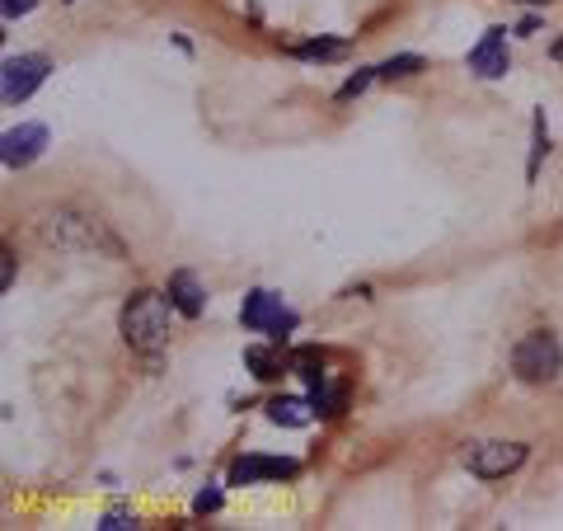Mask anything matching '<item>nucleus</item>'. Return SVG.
I'll return each mask as SVG.
<instances>
[{"label": "nucleus", "mask_w": 563, "mask_h": 531, "mask_svg": "<svg viewBox=\"0 0 563 531\" xmlns=\"http://www.w3.org/2000/svg\"><path fill=\"white\" fill-rule=\"evenodd\" d=\"M169 306L160 292H137L122 306V339L137 353H160L169 344Z\"/></svg>", "instance_id": "obj_1"}, {"label": "nucleus", "mask_w": 563, "mask_h": 531, "mask_svg": "<svg viewBox=\"0 0 563 531\" xmlns=\"http://www.w3.org/2000/svg\"><path fill=\"white\" fill-rule=\"evenodd\" d=\"M512 367H517V376H521V381H531V386L554 381V376H559V367H563L559 339H554L549 329H531V334L512 348Z\"/></svg>", "instance_id": "obj_2"}, {"label": "nucleus", "mask_w": 563, "mask_h": 531, "mask_svg": "<svg viewBox=\"0 0 563 531\" xmlns=\"http://www.w3.org/2000/svg\"><path fill=\"white\" fill-rule=\"evenodd\" d=\"M240 320H244V329H254V334H273L277 344H282L291 329L301 325V315L287 311V306H282V297H277V292H263V287L244 297Z\"/></svg>", "instance_id": "obj_3"}, {"label": "nucleus", "mask_w": 563, "mask_h": 531, "mask_svg": "<svg viewBox=\"0 0 563 531\" xmlns=\"http://www.w3.org/2000/svg\"><path fill=\"white\" fill-rule=\"evenodd\" d=\"M47 71H52V62H47L43 52L5 57V66H0V99H5V104H24V99L47 80Z\"/></svg>", "instance_id": "obj_4"}, {"label": "nucleus", "mask_w": 563, "mask_h": 531, "mask_svg": "<svg viewBox=\"0 0 563 531\" xmlns=\"http://www.w3.org/2000/svg\"><path fill=\"white\" fill-rule=\"evenodd\" d=\"M526 461V447L521 442H479L465 452V466L479 475V480H498V475H512V470Z\"/></svg>", "instance_id": "obj_5"}, {"label": "nucleus", "mask_w": 563, "mask_h": 531, "mask_svg": "<svg viewBox=\"0 0 563 531\" xmlns=\"http://www.w3.org/2000/svg\"><path fill=\"white\" fill-rule=\"evenodd\" d=\"M301 466L291 456H263V452H249L230 466V485H259V480H296Z\"/></svg>", "instance_id": "obj_6"}, {"label": "nucleus", "mask_w": 563, "mask_h": 531, "mask_svg": "<svg viewBox=\"0 0 563 531\" xmlns=\"http://www.w3.org/2000/svg\"><path fill=\"white\" fill-rule=\"evenodd\" d=\"M47 151V127L43 123H24V127H10L5 137H0V160L10 165V170H24L33 160Z\"/></svg>", "instance_id": "obj_7"}, {"label": "nucleus", "mask_w": 563, "mask_h": 531, "mask_svg": "<svg viewBox=\"0 0 563 531\" xmlns=\"http://www.w3.org/2000/svg\"><path fill=\"white\" fill-rule=\"evenodd\" d=\"M470 71L484 80H498L512 71V57H507V29H488L479 43L470 47Z\"/></svg>", "instance_id": "obj_8"}, {"label": "nucleus", "mask_w": 563, "mask_h": 531, "mask_svg": "<svg viewBox=\"0 0 563 531\" xmlns=\"http://www.w3.org/2000/svg\"><path fill=\"white\" fill-rule=\"evenodd\" d=\"M169 301H174V311L188 315V320H198L207 311V292H202V282L193 273H174L169 278Z\"/></svg>", "instance_id": "obj_9"}, {"label": "nucleus", "mask_w": 563, "mask_h": 531, "mask_svg": "<svg viewBox=\"0 0 563 531\" xmlns=\"http://www.w3.org/2000/svg\"><path fill=\"white\" fill-rule=\"evenodd\" d=\"M315 414H320L315 400H301V395H277L273 405H268V419L282 423V428H305Z\"/></svg>", "instance_id": "obj_10"}, {"label": "nucleus", "mask_w": 563, "mask_h": 531, "mask_svg": "<svg viewBox=\"0 0 563 531\" xmlns=\"http://www.w3.org/2000/svg\"><path fill=\"white\" fill-rule=\"evenodd\" d=\"M291 52H296L301 62H334V57H343L348 47L338 43V38H315V43H296Z\"/></svg>", "instance_id": "obj_11"}, {"label": "nucleus", "mask_w": 563, "mask_h": 531, "mask_svg": "<svg viewBox=\"0 0 563 531\" xmlns=\"http://www.w3.org/2000/svg\"><path fill=\"white\" fill-rule=\"evenodd\" d=\"M244 367L259 376V381H273V376H282V358H277L273 348H249V353H244Z\"/></svg>", "instance_id": "obj_12"}, {"label": "nucleus", "mask_w": 563, "mask_h": 531, "mask_svg": "<svg viewBox=\"0 0 563 531\" xmlns=\"http://www.w3.org/2000/svg\"><path fill=\"white\" fill-rule=\"evenodd\" d=\"M310 400H315V409H320V414H343V400H348V391H343V386H334V381H315Z\"/></svg>", "instance_id": "obj_13"}, {"label": "nucleus", "mask_w": 563, "mask_h": 531, "mask_svg": "<svg viewBox=\"0 0 563 531\" xmlns=\"http://www.w3.org/2000/svg\"><path fill=\"white\" fill-rule=\"evenodd\" d=\"M287 367H291L296 376H305L310 386H315V381H324V358L315 353V348H301V353H291Z\"/></svg>", "instance_id": "obj_14"}, {"label": "nucleus", "mask_w": 563, "mask_h": 531, "mask_svg": "<svg viewBox=\"0 0 563 531\" xmlns=\"http://www.w3.org/2000/svg\"><path fill=\"white\" fill-rule=\"evenodd\" d=\"M381 71V80H404V76H418L423 71V57L418 52H404V57H390L385 66H376Z\"/></svg>", "instance_id": "obj_15"}, {"label": "nucleus", "mask_w": 563, "mask_h": 531, "mask_svg": "<svg viewBox=\"0 0 563 531\" xmlns=\"http://www.w3.org/2000/svg\"><path fill=\"white\" fill-rule=\"evenodd\" d=\"M381 76V71H376V66H371V71H362V76H352L348 85H343V90H338V99H357V94L366 90V85H371V80Z\"/></svg>", "instance_id": "obj_16"}, {"label": "nucleus", "mask_w": 563, "mask_h": 531, "mask_svg": "<svg viewBox=\"0 0 563 531\" xmlns=\"http://www.w3.org/2000/svg\"><path fill=\"white\" fill-rule=\"evenodd\" d=\"M216 508H221V489H202L198 499H193V513H198V517L216 513Z\"/></svg>", "instance_id": "obj_17"}, {"label": "nucleus", "mask_w": 563, "mask_h": 531, "mask_svg": "<svg viewBox=\"0 0 563 531\" xmlns=\"http://www.w3.org/2000/svg\"><path fill=\"white\" fill-rule=\"evenodd\" d=\"M38 0H0V10H5V19H19V15H29Z\"/></svg>", "instance_id": "obj_18"}, {"label": "nucleus", "mask_w": 563, "mask_h": 531, "mask_svg": "<svg viewBox=\"0 0 563 531\" xmlns=\"http://www.w3.org/2000/svg\"><path fill=\"white\" fill-rule=\"evenodd\" d=\"M99 527H104V531H118V527H137V517H132V513H122V508H118V513H108L104 522H99Z\"/></svg>", "instance_id": "obj_19"}, {"label": "nucleus", "mask_w": 563, "mask_h": 531, "mask_svg": "<svg viewBox=\"0 0 563 531\" xmlns=\"http://www.w3.org/2000/svg\"><path fill=\"white\" fill-rule=\"evenodd\" d=\"M0 282H5V287L15 282V254H10V250L0 254Z\"/></svg>", "instance_id": "obj_20"}, {"label": "nucleus", "mask_w": 563, "mask_h": 531, "mask_svg": "<svg viewBox=\"0 0 563 531\" xmlns=\"http://www.w3.org/2000/svg\"><path fill=\"white\" fill-rule=\"evenodd\" d=\"M526 5H549V0H526Z\"/></svg>", "instance_id": "obj_21"}]
</instances>
